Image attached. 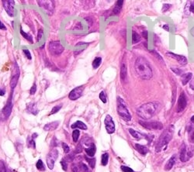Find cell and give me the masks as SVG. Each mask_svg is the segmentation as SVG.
Returning a JSON list of instances; mask_svg holds the SVG:
<instances>
[{
	"mask_svg": "<svg viewBox=\"0 0 194 172\" xmlns=\"http://www.w3.org/2000/svg\"><path fill=\"white\" fill-rule=\"evenodd\" d=\"M74 159H75V154L71 153V154H68V155L64 157V160H65L67 162H71V161H73Z\"/></svg>",
	"mask_w": 194,
	"mask_h": 172,
	"instance_id": "obj_37",
	"label": "cell"
},
{
	"mask_svg": "<svg viewBox=\"0 0 194 172\" xmlns=\"http://www.w3.org/2000/svg\"><path fill=\"white\" fill-rule=\"evenodd\" d=\"M135 149L137 150V151L141 154V155H145L146 154H148V147H146L145 146H143V145L138 144V143H136L134 145Z\"/></svg>",
	"mask_w": 194,
	"mask_h": 172,
	"instance_id": "obj_23",
	"label": "cell"
},
{
	"mask_svg": "<svg viewBox=\"0 0 194 172\" xmlns=\"http://www.w3.org/2000/svg\"><path fill=\"white\" fill-rule=\"evenodd\" d=\"M99 99H100V100L102 102H103V103H106V94L105 92H101L100 94H99Z\"/></svg>",
	"mask_w": 194,
	"mask_h": 172,
	"instance_id": "obj_38",
	"label": "cell"
},
{
	"mask_svg": "<svg viewBox=\"0 0 194 172\" xmlns=\"http://www.w3.org/2000/svg\"><path fill=\"white\" fill-rule=\"evenodd\" d=\"M0 172H7L4 162L2 161H0Z\"/></svg>",
	"mask_w": 194,
	"mask_h": 172,
	"instance_id": "obj_44",
	"label": "cell"
},
{
	"mask_svg": "<svg viewBox=\"0 0 194 172\" xmlns=\"http://www.w3.org/2000/svg\"><path fill=\"white\" fill-rule=\"evenodd\" d=\"M58 126H59V121L52 122V123H49L46 124L45 126H43V130L45 131L55 130Z\"/></svg>",
	"mask_w": 194,
	"mask_h": 172,
	"instance_id": "obj_19",
	"label": "cell"
},
{
	"mask_svg": "<svg viewBox=\"0 0 194 172\" xmlns=\"http://www.w3.org/2000/svg\"><path fill=\"white\" fill-rule=\"evenodd\" d=\"M173 126H169V128L165 130L162 133V135L160 136L159 139L158 140L156 147H155V151L160 152L162 151L163 147L167 146L169 143V141L172 140V136H173V131H174Z\"/></svg>",
	"mask_w": 194,
	"mask_h": 172,
	"instance_id": "obj_3",
	"label": "cell"
},
{
	"mask_svg": "<svg viewBox=\"0 0 194 172\" xmlns=\"http://www.w3.org/2000/svg\"><path fill=\"white\" fill-rule=\"evenodd\" d=\"M171 7V5L170 4H164L163 5V7H162V12H166L168 11V9Z\"/></svg>",
	"mask_w": 194,
	"mask_h": 172,
	"instance_id": "obj_50",
	"label": "cell"
},
{
	"mask_svg": "<svg viewBox=\"0 0 194 172\" xmlns=\"http://www.w3.org/2000/svg\"><path fill=\"white\" fill-rule=\"evenodd\" d=\"M160 107V103L157 102H151L144 104L137 109V113L140 117L144 119H151L155 113H157Z\"/></svg>",
	"mask_w": 194,
	"mask_h": 172,
	"instance_id": "obj_2",
	"label": "cell"
},
{
	"mask_svg": "<svg viewBox=\"0 0 194 172\" xmlns=\"http://www.w3.org/2000/svg\"><path fill=\"white\" fill-rule=\"evenodd\" d=\"M37 136V133H34L31 137H28L27 145H28V147H30V148H33V149H35V148H36V144H35L34 138H36Z\"/></svg>",
	"mask_w": 194,
	"mask_h": 172,
	"instance_id": "obj_27",
	"label": "cell"
},
{
	"mask_svg": "<svg viewBox=\"0 0 194 172\" xmlns=\"http://www.w3.org/2000/svg\"><path fill=\"white\" fill-rule=\"evenodd\" d=\"M121 170L123 172H134L131 168L127 167V166H121Z\"/></svg>",
	"mask_w": 194,
	"mask_h": 172,
	"instance_id": "obj_46",
	"label": "cell"
},
{
	"mask_svg": "<svg viewBox=\"0 0 194 172\" xmlns=\"http://www.w3.org/2000/svg\"><path fill=\"white\" fill-rule=\"evenodd\" d=\"M61 164L62 166V169L64 171H66L68 170V162H67L64 159H62V161H61Z\"/></svg>",
	"mask_w": 194,
	"mask_h": 172,
	"instance_id": "obj_39",
	"label": "cell"
},
{
	"mask_svg": "<svg viewBox=\"0 0 194 172\" xmlns=\"http://www.w3.org/2000/svg\"><path fill=\"white\" fill-rule=\"evenodd\" d=\"M23 53H24L25 56L27 57L28 59L31 60L32 57H31V54H30V51H29V50H26V49H24V50H23Z\"/></svg>",
	"mask_w": 194,
	"mask_h": 172,
	"instance_id": "obj_47",
	"label": "cell"
},
{
	"mask_svg": "<svg viewBox=\"0 0 194 172\" xmlns=\"http://www.w3.org/2000/svg\"><path fill=\"white\" fill-rule=\"evenodd\" d=\"M190 120H191V122H192L193 123H194V116H193L191 117V119H190Z\"/></svg>",
	"mask_w": 194,
	"mask_h": 172,
	"instance_id": "obj_58",
	"label": "cell"
},
{
	"mask_svg": "<svg viewBox=\"0 0 194 172\" xmlns=\"http://www.w3.org/2000/svg\"><path fill=\"white\" fill-rule=\"evenodd\" d=\"M71 129H80V130H87L86 125L81 121H76V123H74L71 125Z\"/></svg>",
	"mask_w": 194,
	"mask_h": 172,
	"instance_id": "obj_26",
	"label": "cell"
},
{
	"mask_svg": "<svg viewBox=\"0 0 194 172\" xmlns=\"http://www.w3.org/2000/svg\"><path fill=\"white\" fill-rule=\"evenodd\" d=\"M5 93H6L5 90L1 89V88H0V96H2V95H4Z\"/></svg>",
	"mask_w": 194,
	"mask_h": 172,
	"instance_id": "obj_54",
	"label": "cell"
},
{
	"mask_svg": "<svg viewBox=\"0 0 194 172\" xmlns=\"http://www.w3.org/2000/svg\"><path fill=\"white\" fill-rule=\"evenodd\" d=\"M62 147H63V150H64V152L65 154H68L69 151H70V147L68 146V144H66L65 143H62Z\"/></svg>",
	"mask_w": 194,
	"mask_h": 172,
	"instance_id": "obj_43",
	"label": "cell"
},
{
	"mask_svg": "<svg viewBox=\"0 0 194 172\" xmlns=\"http://www.w3.org/2000/svg\"><path fill=\"white\" fill-rule=\"evenodd\" d=\"M84 44H88L87 43H84V42H81V43H78V44H77L76 45L77 46H79V45H84Z\"/></svg>",
	"mask_w": 194,
	"mask_h": 172,
	"instance_id": "obj_56",
	"label": "cell"
},
{
	"mask_svg": "<svg viewBox=\"0 0 194 172\" xmlns=\"http://www.w3.org/2000/svg\"><path fill=\"white\" fill-rule=\"evenodd\" d=\"M187 133H188V140L191 143H194V126L190 125L187 126Z\"/></svg>",
	"mask_w": 194,
	"mask_h": 172,
	"instance_id": "obj_22",
	"label": "cell"
},
{
	"mask_svg": "<svg viewBox=\"0 0 194 172\" xmlns=\"http://www.w3.org/2000/svg\"><path fill=\"white\" fill-rule=\"evenodd\" d=\"M187 106V99H186V96L184 92H182L179 97V100H178V106H177V109H176V112L177 113H181L183 112L185 108Z\"/></svg>",
	"mask_w": 194,
	"mask_h": 172,
	"instance_id": "obj_14",
	"label": "cell"
},
{
	"mask_svg": "<svg viewBox=\"0 0 194 172\" xmlns=\"http://www.w3.org/2000/svg\"><path fill=\"white\" fill-rule=\"evenodd\" d=\"M141 40V37L140 35L136 33L135 31H133L132 32V42L133 44H137L138 42Z\"/></svg>",
	"mask_w": 194,
	"mask_h": 172,
	"instance_id": "obj_30",
	"label": "cell"
},
{
	"mask_svg": "<svg viewBox=\"0 0 194 172\" xmlns=\"http://www.w3.org/2000/svg\"><path fill=\"white\" fill-rule=\"evenodd\" d=\"M82 152V147L81 143H78V145L77 146L76 149V154H80Z\"/></svg>",
	"mask_w": 194,
	"mask_h": 172,
	"instance_id": "obj_48",
	"label": "cell"
},
{
	"mask_svg": "<svg viewBox=\"0 0 194 172\" xmlns=\"http://www.w3.org/2000/svg\"><path fill=\"white\" fill-rule=\"evenodd\" d=\"M123 0H118V1H116L114 8L113 9V13L114 14V15H117V14L120 12L121 8L123 6Z\"/></svg>",
	"mask_w": 194,
	"mask_h": 172,
	"instance_id": "obj_24",
	"label": "cell"
},
{
	"mask_svg": "<svg viewBox=\"0 0 194 172\" xmlns=\"http://www.w3.org/2000/svg\"><path fill=\"white\" fill-rule=\"evenodd\" d=\"M108 160H109V154L107 153H105L102 155V159H101V163H102V165L106 166L108 163Z\"/></svg>",
	"mask_w": 194,
	"mask_h": 172,
	"instance_id": "obj_31",
	"label": "cell"
},
{
	"mask_svg": "<svg viewBox=\"0 0 194 172\" xmlns=\"http://www.w3.org/2000/svg\"><path fill=\"white\" fill-rule=\"evenodd\" d=\"M58 157V151L57 149H53L47 156V164L50 170H52L55 165V162Z\"/></svg>",
	"mask_w": 194,
	"mask_h": 172,
	"instance_id": "obj_10",
	"label": "cell"
},
{
	"mask_svg": "<svg viewBox=\"0 0 194 172\" xmlns=\"http://www.w3.org/2000/svg\"><path fill=\"white\" fill-rule=\"evenodd\" d=\"M171 70L173 71L174 73L176 74V75H182V73H183V70H182V69L176 68H172V67Z\"/></svg>",
	"mask_w": 194,
	"mask_h": 172,
	"instance_id": "obj_40",
	"label": "cell"
},
{
	"mask_svg": "<svg viewBox=\"0 0 194 172\" xmlns=\"http://www.w3.org/2000/svg\"><path fill=\"white\" fill-rule=\"evenodd\" d=\"M36 92H37V85H36V83H34V84L33 85L32 87H31V88H30V94L34 95L35 93H36Z\"/></svg>",
	"mask_w": 194,
	"mask_h": 172,
	"instance_id": "obj_45",
	"label": "cell"
},
{
	"mask_svg": "<svg viewBox=\"0 0 194 172\" xmlns=\"http://www.w3.org/2000/svg\"><path fill=\"white\" fill-rule=\"evenodd\" d=\"M20 75V70L19 68L18 64L16 61L13 62V68H12V75H11V80H10V87L12 90H13L15 87L17 85L19 78Z\"/></svg>",
	"mask_w": 194,
	"mask_h": 172,
	"instance_id": "obj_5",
	"label": "cell"
},
{
	"mask_svg": "<svg viewBox=\"0 0 194 172\" xmlns=\"http://www.w3.org/2000/svg\"><path fill=\"white\" fill-rule=\"evenodd\" d=\"M38 6L44 10L48 15H51L55 10V2L51 0H39Z\"/></svg>",
	"mask_w": 194,
	"mask_h": 172,
	"instance_id": "obj_6",
	"label": "cell"
},
{
	"mask_svg": "<svg viewBox=\"0 0 194 172\" xmlns=\"http://www.w3.org/2000/svg\"><path fill=\"white\" fill-rule=\"evenodd\" d=\"M193 150H187V147L185 143H182L180 149V156L179 159L182 162H186L190 159V157L193 156Z\"/></svg>",
	"mask_w": 194,
	"mask_h": 172,
	"instance_id": "obj_9",
	"label": "cell"
},
{
	"mask_svg": "<svg viewBox=\"0 0 194 172\" xmlns=\"http://www.w3.org/2000/svg\"><path fill=\"white\" fill-rule=\"evenodd\" d=\"M105 126L106 130L109 134H112L115 132V124L113 120L112 117L110 116V115H107L105 118Z\"/></svg>",
	"mask_w": 194,
	"mask_h": 172,
	"instance_id": "obj_15",
	"label": "cell"
},
{
	"mask_svg": "<svg viewBox=\"0 0 194 172\" xmlns=\"http://www.w3.org/2000/svg\"><path fill=\"white\" fill-rule=\"evenodd\" d=\"M163 28H164V29H165V30H166L167 31H169V25H168V24H165V25L163 26Z\"/></svg>",
	"mask_w": 194,
	"mask_h": 172,
	"instance_id": "obj_55",
	"label": "cell"
},
{
	"mask_svg": "<svg viewBox=\"0 0 194 172\" xmlns=\"http://www.w3.org/2000/svg\"><path fill=\"white\" fill-rule=\"evenodd\" d=\"M192 34H193V36L194 37V27L192 29Z\"/></svg>",
	"mask_w": 194,
	"mask_h": 172,
	"instance_id": "obj_59",
	"label": "cell"
},
{
	"mask_svg": "<svg viewBox=\"0 0 194 172\" xmlns=\"http://www.w3.org/2000/svg\"><path fill=\"white\" fill-rule=\"evenodd\" d=\"M12 97H13V92L11 93V95L9 97V100L7 102L6 105L4 106V108L2 109V112L0 113V118L2 120H6L9 117L12 113L13 109V102H12Z\"/></svg>",
	"mask_w": 194,
	"mask_h": 172,
	"instance_id": "obj_8",
	"label": "cell"
},
{
	"mask_svg": "<svg viewBox=\"0 0 194 172\" xmlns=\"http://www.w3.org/2000/svg\"><path fill=\"white\" fill-rule=\"evenodd\" d=\"M134 68L137 75L141 79L148 80L152 77V69L151 64L144 57H137L135 61Z\"/></svg>",
	"mask_w": 194,
	"mask_h": 172,
	"instance_id": "obj_1",
	"label": "cell"
},
{
	"mask_svg": "<svg viewBox=\"0 0 194 172\" xmlns=\"http://www.w3.org/2000/svg\"><path fill=\"white\" fill-rule=\"evenodd\" d=\"M167 55L172 57L174 59H176V61H177L179 64H182V65H185V64H187V58L186 57H184V56L172 53V52H168V53H167Z\"/></svg>",
	"mask_w": 194,
	"mask_h": 172,
	"instance_id": "obj_16",
	"label": "cell"
},
{
	"mask_svg": "<svg viewBox=\"0 0 194 172\" xmlns=\"http://www.w3.org/2000/svg\"><path fill=\"white\" fill-rule=\"evenodd\" d=\"M20 32L21 35H22V36H23L24 38H25V39L27 40L28 41L30 42V43H33V38H32V37L30 36V35H29L28 33H27L24 32V31H23L22 29H20Z\"/></svg>",
	"mask_w": 194,
	"mask_h": 172,
	"instance_id": "obj_33",
	"label": "cell"
},
{
	"mask_svg": "<svg viewBox=\"0 0 194 172\" xmlns=\"http://www.w3.org/2000/svg\"><path fill=\"white\" fill-rule=\"evenodd\" d=\"M36 167H37V169H38L39 171H45V167H44V164H43V161H41V159H39L38 161L37 162Z\"/></svg>",
	"mask_w": 194,
	"mask_h": 172,
	"instance_id": "obj_34",
	"label": "cell"
},
{
	"mask_svg": "<svg viewBox=\"0 0 194 172\" xmlns=\"http://www.w3.org/2000/svg\"><path fill=\"white\" fill-rule=\"evenodd\" d=\"M190 88H191V89H193L194 91V78H193V79H192V80H191V81H190Z\"/></svg>",
	"mask_w": 194,
	"mask_h": 172,
	"instance_id": "obj_51",
	"label": "cell"
},
{
	"mask_svg": "<svg viewBox=\"0 0 194 172\" xmlns=\"http://www.w3.org/2000/svg\"><path fill=\"white\" fill-rule=\"evenodd\" d=\"M192 77H193V74L190 73H190L183 74V75H182V78H181V81H182L183 85H186V84L192 79Z\"/></svg>",
	"mask_w": 194,
	"mask_h": 172,
	"instance_id": "obj_25",
	"label": "cell"
},
{
	"mask_svg": "<svg viewBox=\"0 0 194 172\" xmlns=\"http://www.w3.org/2000/svg\"><path fill=\"white\" fill-rule=\"evenodd\" d=\"M128 130H129V133L131 134V136H132L133 137H134L135 139H137V140H141L142 138H146L147 140L149 141V143L151 142V140L149 139L148 138L149 136L148 135L142 134V133H141L140 132H137V131L134 130H133V129H129Z\"/></svg>",
	"mask_w": 194,
	"mask_h": 172,
	"instance_id": "obj_17",
	"label": "cell"
},
{
	"mask_svg": "<svg viewBox=\"0 0 194 172\" xmlns=\"http://www.w3.org/2000/svg\"><path fill=\"white\" fill-rule=\"evenodd\" d=\"M8 172H14V171L13 170H12V169H10V168H9V170H8Z\"/></svg>",
	"mask_w": 194,
	"mask_h": 172,
	"instance_id": "obj_60",
	"label": "cell"
},
{
	"mask_svg": "<svg viewBox=\"0 0 194 172\" xmlns=\"http://www.w3.org/2000/svg\"><path fill=\"white\" fill-rule=\"evenodd\" d=\"M190 11L191 12V13H194V2H193L192 4L190 5Z\"/></svg>",
	"mask_w": 194,
	"mask_h": 172,
	"instance_id": "obj_53",
	"label": "cell"
},
{
	"mask_svg": "<svg viewBox=\"0 0 194 172\" xmlns=\"http://www.w3.org/2000/svg\"><path fill=\"white\" fill-rule=\"evenodd\" d=\"M85 159L86 160V161L89 163V166L91 167L92 168H95V166H96V158H89V157H87L86 156H85Z\"/></svg>",
	"mask_w": 194,
	"mask_h": 172,
	"instance_id": "obj_32",
	"label": "cell"
},
{
	"mask_svg": "<svg viewBox=\"0 0 194 172\" xmlns=\"http://www.w3.org/2000/svg\"><path fill=\"white\" fill-rule=\"evenodd\" d=\"M116 104H117V113L125 121H130L131 119V115L130 114L127 109V107L126 106L125 101L120 97H117L116 99Z\"/></svg>",
	"mask_w": 194,
	"mask_h": 172,
	"instance_id": "obj_4",
	"label": "cell"
},
{
	"mask_svg": "<svg viewBox=\"0 0 194 172\" xmlns=\"http://www.w3.org/2000/svg\"><path fill=\"white\" fill-rule=\"evenodd\" d=\"M62 104H59V105H57V106H55V107H53V109H51V112H50V115L55 114V113H57V112H59V110L62 109Z\"/></svg>",
	"mask_w": 194,
	"mask_h": 172,
	"instance_id": "obj_35",
	"label": "cell"
},
{
	"mask_svg": "<svg viewBox=\"0 0 194 172\" xmlns=\"http://www.w3.org/2000/svg\"><path fill=\"white\" fill-rule=\"evenodd\" d=\"M80 169L82 172H89V168L85 164L81 163L80 164Z\"/></svg>",
	"mask_w": 194,
	"mask_h": 172,
	"instance_id": "obj_41",
	"label": "cell"
},
{
	"mask_svg": "<svg viewBox=\"0 0 194 172\" xmlns=\"http://www.w3.org/2000/svg\"><path fill=\"white\" fill-rule=\"evenodd\" d=\"M85 86L84 85H81V86H78V87L75 88L74 89H72L70 92L69 95V99H71L72 101H75L76 99H79L80 97L82 96V92L84 91Z\"/></svg>",
	"mask_w": 194,
	"mask_h": 172,
	"instance_id": "obj_12",
	"label": "cell"
},
{
	"mask_svg": "<svg viewBox=\"0 0 194 172\" xmlns=\"http://www.w3.org/2000/svg\"><path fill=\"white\" fill-rule=\"evenodd\" d=\"M127 63L125 61H123L121 63L120 67V78L122 81H124L127 78Z\"/></svg>",
	"mask_w": 194,
	"mask_h": 172,
	"instance_id": "obj_18",
	"label": "cell"
},
{
	"mask_svg": "<svg viewBox=\"0 0 194 172\" xmlns=\"http://www.w3.org/2000/svg\"><path fill=\"white\" fill-rule=\"evenodd\" d=\"M43 29H40V30H38V33H37V41H40V40H41L42 37H43Z\"/></svg>",
	"mask_w": 194,
	"mask_h": 172,
	"instance_id": "obj_42",
	"label": "cell"
},
{
	"mask_svg": "<svg viewBox=\"0 0 194 172\" xmlns=\"http://www.w3.org/2000/svg\"><path fill=\"white\" fill-rule=\"evenodd\" d=\"M2 3L3 5L4 9H6L7 14L9 16H14V5H15V2L13 0H3L2 1Z\"/></svg>",
	"mask_w": 194,
	"mask_h": 172,
	"instance_id": "obj_13",
	"label": "cell"
},
{
	"mask_svg": "<svg viewBox=\"0 0 194 172\" xmlns=\"http://www.w3.org/2000/svg\"><path fill=\"white\" fill-rule=\"evenodd\" d=\"M71 171L72 172H78L79 171V168L76 164H72L71 165Z\"/></svg>",
	"mask_w": 194,
	"mask_h": 172,
	"instance_id": "obj_49",
	"label": "cell"
},
{
	"mask_svg": "<svg viewBox=\"0 0 194 172\" xmlns=\"http://www.w3.org/2000/svg\"><path fill=\"white\" fill-rule=\"evenodd\" d=\"M143 35H144V37H145V39H148V36H147V31L145 32H143Z\"/></svg>",
	"mask_w": 194,
	"mask_h": 172,
	"instance_id": "obj_57",
	"label": "cell"
},
{
	"mask_svg": "<svg viewBox=\"0 0 194 172\" xmlns=\"http://www.w3.org/2000/svg\"><path fill=\"white\" fill-rule=\"evenodd\" d=\"M176 154H174V155H172V156L171 157V158L169 159V161H168V162L166 163V164H165V171L171 170L172 168V167L174 166V164H175V163H176Z\"/></svg>",
	"mask_w": 194,
	"mask_h": 172,
	"instance_id": "obj_20",
	"label": "cell"
},
{
	"mask_svg": "<svg viewBox=\"0 0 194 172\" xmlns=\"http://www.w3.org/2000/svg\"><path fill=\"white\" fill-rule=\"evenodd\" d=\"M79 131L78 130H75L72 133V138H73V141L74 142H77L78 140V137H79Z\"/></svg>",
	"mask_w": 194,
	"mask_h": 172,
	"instance_id": "obj_36",
	"label": "cell"
},
{
	"mask_svg": "<svg viewBox=\"0 0 194 172\" xmlns=\"http://www.w3.org/2000/svg\"><path fill=\"white\" fill-rule=\"evenodd\" d=\"M27 113H31L33 115H37L38 113L39 110L38 109L37 107V105L35 103H29L27 106Z\"/></svg>",
	"mask_w": 194,
	"mask_h": 172,
	"instance_id": "obj_21",
	"label": "cell"
},
{
	"mask_svg": "<svg viewBox=\"0 0 194 172\" xmlns=\"http://www.w3.org/2000/svg\"><path fill=\"white\" fill-rule=\"evenodd\" d=\"M85 151L86 152V154L89 155V157H92L95 155V154H96V145L94 144H92L90 147H89V148H85Z\"/></svg>",
	"mask_w": 194,
	"mask_h": 172,
	"instance_id": "obj_28",
	"label": "cell"
},
{
	"mask_svg": "<svg viewBox=\"0 0 194 172\" xmlns=\"http://www.w3.org/2000/svg\"><path fill=\"white\" fill-rule=\"evenodd\" d=\"M139 123L143 127L148 130H162L163 129V125L160 122H144L140 120Z\"/></svg>",
	"mask_w": 194,
	"mask_h": 172,
	"instance_id": "obj_11",
	"label": "cell"
},
{
	"mask_svg": "<svg viewBox=\"0 0 194 172\" xmlns=\"http://www.w3.org/2000/svg\"><path fill=\"white\" fill-rule=\"evenodd\" d=\"M48 49L52 55H59L64 51V47L62 46V44L59 41H51L49 43Z\"/></svg>",
	"mask_w": 194,
	"mask_h": 172,
	"instance_id": "obj_7",
	"label": "cell"
},
{
	"mask_svg": "<svg viewBox=\"0 0 194 172\" xmlns=\"http://www.w3.org/2000/svg\"><path fill=\"white\" fill-rule=\"evenodd\" d=\"M101 62H102V58L99 57H96L95 59H94V61H92V67H93L94 69H96L98 68L99 67V65L101 64Z\"/></svg>",
	"mask_w": 194,
	"mask_h": 172,
	"instance_id": "obj_29",
	"label": "cell"
},
{
	"mask_svg": "<svg viewBox=\"0 0 194 172\" xmlns=\"http://www.w3.org/2000/svg\"><path fill=\"white\" fill-rule=\"evenodd\" d=\"M0 30H6V26L3 24V23L0 21Z\"/></svg>",
	"mask_w": 194,
	"mask_h": 172,
	"instance_id": "obj_52",
	"label": "cell"
}]
</instances>
